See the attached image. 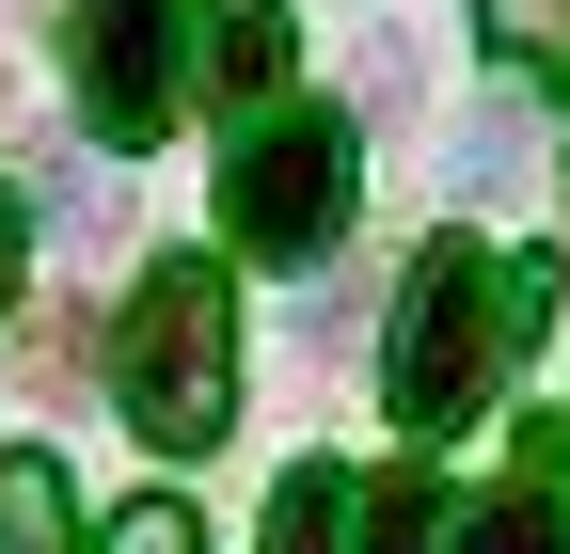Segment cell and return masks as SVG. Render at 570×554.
<instances>
[{
  "label": "cell",
  "mask_w": 570,
  "mask_h": 554,
  "mask_svg": "<svg viewBox=\"0 0 570 554\" xmlns=\"http://www.w3.org/2000/svg\"><path fill=\"white\" fill-rule=\"evenodd\" d=\"M539 333H554V254L428 238V254H412V286H396V349H381L396 428H475Z\"/></svg>",
  "instance_id": "6da1fadb"
},
{
  "label": "cell",
  "mask_w": 570,
  "mask_h": 554,
  "mask_svg": "<svg viewBox=\"0 0 570 554\" xmlns=\"http://www.w3.org/2000/svg\"><path fill=\"white\" fill-rule=\"evenodd\" d=\"M111 396H127V428L159 444V459H206L238 428V286L206 254H159L127 286L111 317Z\"/></svg>",
  "instance_id": "7a4b0ae2"
},
{
  "label": "cell",
  "mask_w": 570,
  "mask_h": 554,
  "mask_svg": "<svg viewBox=\"0 0 570 554\" xmlns=\"http://www.w3.org/2000/svg\"><path fill=\"white\" fill-rule=\"evenodd\" d=\"M206 80V0H63V96L111 159H142Z\"/></svg>",
  "instance_id": "3957f363"
},
{
  "label": "cell",
  "mask_w": 570,
  "mask_h": 554,
  "mask_svg": "<svg viewBox=\"0 0 570 554\" xmlns=\"http://www.w3.org/2000/svg\"><path fill=\"white\" fill-rule=\"evenodd\" d=\"M348 206H365V127H348V111H269L254 144L223 159V238H238L254 269L333 254Z\"/></svg>",
  "instance_id": "277c9868"
},
{
  "label": "cell",
  "mask_w": 570,
  "mask_h": 554,
  "mask_svg": "<svg viewBox=\"0 0 570 554\" xmlns=\"http://www.w3.org/2000/svg\"><path fill=\"white\" fill-rule=\"evenodd\" d=\"M365 475H333V459H302V475H285V492H269V554H365Z\"/></svg>",
  "instance_id": "5b68a950"
},
{
  "label": "cell",
  "mask_w": 570,
  "mask_h": 554,
  "mask_svg": "<svg viewBox=\"0 0 570 554\" xmlns=\"http://www.w3.org/2000/svg\"><path fill=\"white\" fill-rule=\"evenodd\" d=\"M302 32H285V0H206V96H269Z\"/></svg>",
  "instance_id": "8992f818"
},
{
  "label": "cell",
  "mask_w": 570,
  "mask_h": 554,
  "mask_svg": "<svg viewBox=\"0 0 570 554\" xmlns=\"http://www.w3.org/2000/svg\"><path fill=\"white\" fill-rule=\"evenodd\" d=\"M0 554H80V492H63V459H48V444L0 459Z\"/></svg>",
  "instance_id": "52a82bcc"
},
{
  "label": "cell",
  "mask_w": 570,
  "mask_h": 554,
  "mask_svg": "<svg viewBox=\"0 0 570 554\" xmlns=\"http://www.w3.org/2000/svg\"><path fill=\"white\" fill-rule=\"evenodd\" d=\"M460 554H570V523H554V492H491V507H460Z\"/></svg>",
  "instance_id": "ba28073f"
},
{
  "label": "cell",
  "mask_w": 570,
  "mask_h": 554,
  "mask_svg": "<svg viewBox=\"0 0 570 554\" xmlns=\"http://www.w3.org/2000/svg\"><path fill=\"white\" fill-rule=\"evenodd\" d=\"M365 554H460V523L412 492V475H381V507H365Z\"/></svg>",
  "instance_id": "9c48e42d"
},
{
  "label": "cell",
  "mask_w": 570,
  "mask_h": 554,
  "mask_svg": "<svg viewBox=\"0 0 570 554\" xmlns=\"http://www.w3.org/2000/svg\"><path fill=\"white\" fill-rule=\"evenodd\" d=\"M475 32L508 63H570V0H475Z\"/></svg>",
  "instance_id": "30bf717a"
},
{
  "label": "cell",
  "mask_w": 570,
  "mask_h": 554,
  "mask_svg": "<svg viewBox=\"0 0 570 554\" xmlns=\"http://www.w3.org/2000/svg\"><path fill=\"white\" fill-rule=\"evenodd\" d=\"M96 554H206V538H190V507H175V492H142V507H111V538H96Z\"/></svg>",
  "instance_id": "8fae6325"
},
{
  "label": "cell",
  "mask_w": 570,
  "mask_h": 554,
  "mask_svg": "<svg viewBox=\"0 0 570 554\" xmlns=\"http://www.w3.org/2000/svg\"><path fill=\"white\" fill-rule=\"evenodd\" d=\"M508 175H523V111H475L460 127V190H508Z\"/></svg>",
  "instance_id": "7c38bea8"
},
{
  "label": "cell",
  "mask_w": 570,
  "mask_h": 554,
  "mask_svg": "<svg viewBox=\"0 0 570 554\" xmlns=\"http://www.w3.org/2000/svg\"><path fill=\"white\" fill-rule=\"evenodd\" d=\"M17 254H32V222H17V190H0V301H17Z\"/></svg>",
  "instance_id": "4fadbf2b"
}]
</instances>
